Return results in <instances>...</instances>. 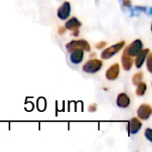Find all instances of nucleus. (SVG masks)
I'll return each mask as SVG.
<instances>
[{
	"mask_svg": "<svg viewBox=\"0 0 152 152\" xmlns=\"http://www.w3.org/2000/svg\"><path fill=\"white\" fill-rule=\"evenodd\" d=\"M102 67V61L98 59H91L87 61L83 66V71L88 74H94L98 72Z\"/></svg>",
	"mask_w": 152,
	"mask_h": 152,
	"instance_id": "nucleus-1",
	"label": "nucleus"
},
{
	"mask_svg": "<svg viewBox=\"0 0 152 152\" xmlns=\"http://www.w3.org/2000/svg\"><path fill=\"white\" fill-rule=\"evenodd\" d=\"M77 48H81L86 52L91 51V46H90L89 43L84 39L73 40V41H70L69 43H68L66 45V49L69 53H71L72 51H74L75 49H77Z\"/></svg>",
	"mask_w": 152,
	"mask_h": 152,
	"instance_id": "nucleus-2",
	"label": "nucleus"
},
{
	"mask_svg": "<svg viewBox=\"0 0 152 152\" xmlns=\"http://www.w3.org/2000/svg\"><path fill=\"white\" fill-rule=\"evenodd\" d=\"M125 45V41H120L118 44H115L108 48H106L105 50L102 51V53H101V58L102 60H107L111 58L112 56H114L116 53H118Z\"/></svg>",
	"mask_w": 152,
	"mask_h": 152,
	"instance_id": "nucleus-3",
	"label": "nucleus"
},
{
	"mask_svg": "<svg viewBox=\"0 0 152 152\" xmlns=\"http://www.w3.org/2000/svg\"><path fill=\"white\" fill-rule=\"evenodd\" d=\"M142 47H143V44L142 40L136 39L130 44V45L126 48V51L130 56H136L142 50Z\"/></svg>",
	"mask_w": 152,
	"mask_h": 152,
	"instance_id": "nucleus-4",
	"label": "nucleus"
},
{
	"mask_svg": "<svg viewBox=\"0 0 152 152\" xmlns=\"http://www.w3.org/2000/svg\"><path fill=\"white\" fill-rule=\"evenodd\" d=\"M70 12H71L70 3L66 1L58 8L57 15L61 20H67L70 15Z\"/></svg>",
	"mask_w": 152,
	"mask_h": 152,
	"instance_id": "nucleus-5",
	"label": "nucleus"
},
{
	"mask_svg": "<svg viewBox=\"0 0 152 152\" xmlns=\"http://www.w3.org/2000/svg\"><path fill=\"white\" fill-rule=\"evenodd\" d=\"M152 113L151 107L149 104H142L137 110V116L142 120H147L150 118Z\"/></svg>",
	"mask_w": 152,
	"mask_h": 152,
	"instance_id": "nucleus-6",
	"label": "nucleus"
},
{
	"mask_svg": "<svg viewBox=\"0 0 152 152\" xmlns=\"http://www.w3.org/2000/svg\"><path fill=\"white\" fill-rule=\"evenodd\" d=\"M119 72H120V68H119V64L118 63H115L113 64L111 67H110L107 71H106V78L108 80H110V81H113V80H116L118 76H119Z\"/></svg>",
	"mask_w": 152,
	"mask_h": 152,
	"instance_id": "nucleus-7",
	"label": "nucleus"
},
{
	"mask_svg": "<svg viewBox=\"0 0 152 152\" xmlns=\"http://www.w3.org/2000/svg\"><path fill=\"white\" fill-rule=\"evenodd\" d=\"M142 124L137 118H133L128 122V132L130 134H136L142 128Z\"/></svg>",
	"mask_w": 152,
	"mask_h": 152,
	"instance_id": "nucleus-8",
	"label": "nucleus"
},
{
	"mask_svg": "<svg viewBox=\"0 0 152 152\" xmlns=\"http://www.w3.org/2000/svg\"><path fill=\"white\" fill-rule=\"evenodd\" d=\"M83 58H84V50L81 49V48L75 49L74 51H72L70 53L69 59H70V61L73 64L77 65V64L81 63V61H83Z\"/></svg>",
	"mask_w": 152,
	"mask_h": 152,
	"instance_id": "nucleus-9",
	"label": "nucleus"
},
{
	"mask_svg": "<svg viewBox=\"0 0 152 152\" xmlns=\"http://www.w3.org/2000/svg\"><path fill=\"white\" fill-rule=\"evenodd\" d=\"M121 62H122V66H123L124 70L129 71L132 69V66H133V59H132V56H130L127 53L126 48L125 49V51H124V53L122 54Z\"/></svg>",
	"mask_w": 152,
	"mask_h": 152,
	"instance_id": "nucleus-10",
	"label": "nucleus"
},
{
	"mask_svg": "<svg viewBox=\"0 0 152 152\" xmlns=\"http://www.w3.org/2000/svg\"><path fill=\"white\" fill-rule=\"evenodd\" d=\"M117 105L121 108V109H126L130 105V98L129 96L125 94V93H121L118 94V98H117Z\"/></svg>",
	"mask_w": 152,
	"mask_h": 152,
	"instance_id": "nucleus-11",
	"label": "nucleus"
},
{
	"mask_svg": "<svg viewBox=\"0 0 152 152\" xmlns=\"http://www.w3.org/2000/svg\"><path fill=\"white\" fill-rule=\"evenodd\" d=\"M150 53V49L146 48V49H142L137 55H136V59H135V66L137 69H140L142 64L144 63L148 54Z\"/></svg>",
	"mask_w": 152,
	"mask_h": 152,
	"instance_id": "nucleus-12",
	"label": "nucleus"
},
{
	"mask_svg": "<svg viewBox=\"0 0 152 152\" xmlns=\"http://www.w3.org/2000/svg\"><path fill=\"white\" fill-rule=\"evenodd\" d=\"M81 25H82V23L77 20V18L71 17L65 23V28L69 29V30H76V29H78L81 27Z\"/></svg>",
	"mask_w": 152,
	"mask_h": 152,
	"instance_id": "nucleus-13",
	"label": "nucleus"
},
{
	"mask_svg": "<svg viewBox=\"0 0 152 152\" xmlns=\"http://www.w3.org/2000/svg\"><path fill=\"white\" fill-rule=\"evenodd\" d=\"M146 90H147V85L143 82H141L137 85L135 93L138 96H142L146 93Z\"/></svg>",
	"mask_w": 152,
	"mask_h": 152,
	"instance_id": "nucleus-14",
	"label": "nucleus"
},
{
	"mask_svg": "<svg viewBox=\"0 0 152 152\" xmlns=\"http://www.w3.org/2000/svg\"><path fill=\"white\" fill-rule=\"evenodd\" d=\"M142 81V72H139V73L134 74V76L133 77V84L135 85V86H137Z\"/></svg>",
	"mask_w": 152,
	"mask_h": 152,
	"instance_id": "nucleus-15",
	"label": "nucleus"
},
{
	"mask_svg": "<svg viewBox=\"0 0 152 152\" xmlns=\"http://www.w3.org/2000/svg\"><path fill=\"white\" fill-rule=\"evenodd\" d=\"M148 55H149V56H148V59L146 58V59H147V68H148L149 72H150V73H151L152 70H151V63L152 54L149 53V54H148Z\"/></svg>",
	"mask_w": 152,
	"mask_h": 152,
	"instance_id": "nucleus-16",
	"label": "nucleus"
},
{
	"mask_svg": "<svg viewBox=\"0 0 152 152\" xmlns=\"http://www.w3.org/2000/svg\"><path fill=\"white\" fill-rule=\"evenodd\" d=\"M151 134H152V130L151 129V128H147V129L145 130V133H144L145 137H146V138L148 139V141H150V142H152Z\"/></svg>",
	"mask_w": 152,
	"mask_h": 152,
	"instance_id": "nucleus-17",
	"label": "nucleus"
},
{
	"mask_svg": "<svg viewBox=\"0 0 152 152\" xmlns=\"http://www.w3.org/2000/svg\"><path fill=\"white\" fill-rule=\"evenodd\" d=\"M96 109H97V104L93 103L88 107V111L89 112H94V111H96Z\"/></svg>",
	"mask_w": 152,
	"mask_h": 152,
	"instance_id": "nucleus-18",
	"label": "nucleus"
},
{
	"mask_svg": "<svg viewBox=\"0 0 152 152\" xmlns=\"http://www.w3.org/2000/svg\"><path fill=\"white\" fill-rule=\"evenodd\" d=\"M106 45V42L105 41H101V42H99V43H97L96 45H95V47L97 48V49H102V47H104Z\"/></svg>",
	"mask_w": 152,
	"mask_h": 152,
	"instance_id": "nucleus-19",
	"label": "nucleus"
},
{
	"mask_svg": "<svg viewBox=\"0 0 152 152\" xmlns=\"http://www.w3.org/2000/svg\"><path fill=\"white\" fill-rule=\"evenodd\" d=\"M64 32H65V27L64 28L63 27H60L59 28V34L62 35V34H64Z\"/></svg>",
	"mask_w": 152,
	"mask_h": 152,
	"instance_id": "nucleus-20",
	"label": "nucleus"
},
{
	"mask_svg": "<svg viewBox=\"0 0 152 152\" xmlns=\"http://www.w3.org/2000/svg\"><path fill=\"white\" fill-rule=\"evenodd\" d=\"M74 32L72 33V36H74V37H77L78 36V34H79V30L78 29H76V30H73Z\"/></svg>",
	"mask_w": 152,
	"mask_h": 152,
	"instance_id": "nucleus-21",
	"label": "nucleus"
}]
</instances>
